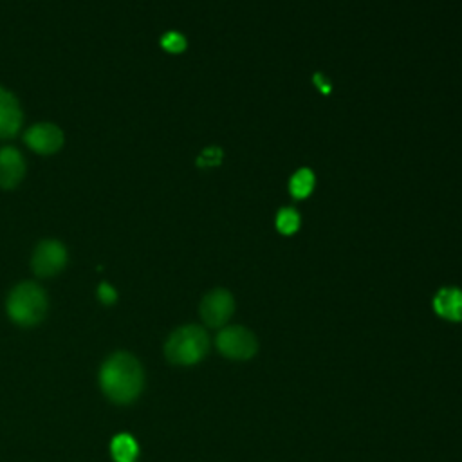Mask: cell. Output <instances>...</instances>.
I'll use <instances>...</instances> for the list:
<instances>
[{
    "label": "cell",
    "mask_w": 462,
    "mask_h": 462,
    "mask_svg": "<svg viewBox=\"0 0 462 462\" xmlns=\"http://www.w3.org/2000/svg\"><path fill=\"white\" fill-rule=\"evenodd\" d=\"M144 384V372L137 357L128 352L112 354L99 370L103 393L117 404L134 402Z\"/></svg>",
    "instance_id": "6da1fadb"
},
{
    "label": "cell",
    "mask_w": 462,
    "mask_h": 462,
    "mask_svg": "<svg viewBox=\"0 0 462 462\" xmlns=\"http://www.w3.org/2000/svg\"><path fill=\"white\" fill-rule=\"evenodd\" d=\"M5 309L14 323L22 327H32L45 316L47 294L38 283L22 282L9 292Z\"/></svg>",
    "instance_id": "7a4b0ae2"
},
{
    "label": "cell",
    "mask_w": 462,
    "mask_h": 462,
    "mask_svg": "<svg viewBox=\"0 0 462 462\" xmlns=\"http://www.w3.org/2000/svg\"><path fill=\"white\" fill-rule=\"evenodd\" d=\"M209 348V337L199 325H184L173 330L164 343V356L173 365H195Z\"/></svg>",
    "instance_id": "3957f363"
},
{
    "label": "cell",
    "mask_w": 462,
    "mask_h": 462,
    "mask_svg": "<svg viewBox=\"0 0 462 462\" xmlns=\"http://www.w3.org/2000/svg\"><path fill=\"white\" fill-rule=\"evenodd\" d=\"M217 348L229 359L245 361L253 357L258 350V341L254 334L240 325L226 327L217 334Z\"/></svg>",
    "instance_id": "277c9868"
},
{
    "label": "cell",
    "mask_w": 462,
    "mask_h": 462,
    "mask_svg": "<svg viewBox=\"0 0 462 462\" xmlns=\"http://www.w3.org/2000/svg\"><path fill=\"white\" fill-rule=\"evenodd\" d=\"M65 265H67V249L61 242L47 238L36 245L31 258V267L36 276H42V278L54 276L60 271H63Z\"/></svg>",
    "instance_id": "5b68a950"
},
{
    "label": "cell",
    "mask_w": 462,
    "mask_h": 462,
    "mask_svg": "<svg viewBox=\"0 0 462 462\" xmlns=\"http://www.w3.org/2000/svg\"><path fill=\"white\" fill-rule=\"evenodd\" d=\"M199 310L208 327H222L235 312V300L229 291L215 289L202 298Z\"/></svg>",
    "instance_id": "8992f818"
},
{
    "label": "cell",
    "mask_w": 462,
    "mask_h": 462,
    "mask_svg": "<svg viewBox=\"0 0 462 462\" xmlns=\"http://www.w3.org/2000/svg\"><path fill=\"white\" fill-rule=\"evenodd\" d=\"M23 141L32 152L51 155L63 146V132L52 123H36L25 132Z\"/></svg>",
    "instance_id": "52a82bcc"
},
{
    "label": "cell",
    "mask_w": 462,
    "mask_h": 462,
    "mask_svg": "<svg viewBox=\"0 0 462 462\" xmlns=\"http://www.w3.org/2000/svg\"><path fill=\"white\" fill-rule=\"evenodd\" d=\"M25 175V159L14 146L0 148V188H16Z\"/></svg>",
    "instance_id": "ba28073f"
},
{
    "label": "cell",
    "mask_w": 462,
    "mask_h": 462,
    "mask_svg": "<svg viewBox=\"0 0 462 462\" xmlns=\"http://www.w3.org/2000/svg\"><path fill=\"white\" fill-rule=\"evenodd\" d=\"M23 114L13 92L0 87V139H11L18 134Z\"/></svg>",
    "instance_id": "9c48e42d"
},
{
    "label": "cell",
    "mask_w": 462,
    "mask_h": 462,
    "mask_svg": "<svg viewBox=\"0 0 462 462\" xmlns=\"http://www.w3.org/2000/svg\"><path fill=\"white\" fill-rule=\"evenodd\" d=\"M433 310L448 321H462V291L444 287L433 298Z\"/></svg>",
    "instance_id": "30bf717a"
},
{
    "label": "cell",
    "mask_w": 462,
    "mask_h": 462,
    "mask_svg": "<svg viewBox=\"0 0 462 462\" xmlns=\"http://www.w3.org/2000/svg\"><path fill=\"white\" fill-rule=\"evenodd\" d=\"M110 453L116 462H135L139 455V446L132 435L119 433L110 442Z\"/></svg>",
    "instance_id": "8fae6325"
},
{
    "label": "cell",
    "mask_w": 462,
    "mask_h": 462,
    "mask_svg": "<svg viewBox=\"0 0 462 462\" xmlns=\"http://www.w3.org/2000/svg\"><path fill=\"white\" fill-rule=\"evenodd\" d=\"M314 188V173L309 168L298 170L289 180V191L294 199H305Z\"/></svg>",
    "instance_id": "7c38bea8"
},
{
    "label": "cell",
    "mask_w": 462,
    "mask_h": 462,
    "mask_svg": "<svg viewBox=\"0 0 462 462\" xmlns=\"http://www.w3.org/2000/svg\"><path fill=\"white\" fill-rule=\"evenodd\" d=\"M300 227V215L292 208H283L276 215V229L283 235H292Z\"/></svg>",
    "instance_id": "4fadbf2b"
},
{
    "label": "cell",
    "mask_w": 462,
    "mask_h": 462,
    "mask_svg": "<svg viewBox=\"0 0 462 462\" xmlns=\"http://www.w3.org/2000/svg\"><path fill=\"white\" fill-rule=\"evenodd\" d=\"M161 45H162V49L164 51H168V52H182L184 49H186V38L180 34V32H177V31H170V32H166V34H162V38H161Z\"/></svg>",
    "instance_id": "5bb4252c"
},
{
    "label": "cell",
    "mask_w": 462,
    "mask_h": 462,
    "mask_svg": "<svg viewBox=\"0 0 462 462\" xmlns=\"http://www.w3.org/2000/svg\"><path fill=\"white\" fill-rule=\"evenodd\" d=\"M222 157H224V152L218 148V146H209V148H204L200 152V155L197 157V164L200 168H208V166H218L222 162Z\"/></svg>",
    "instance_id": "9a60e30c"
},
{
    "label": "cell",
    "mask_w": 462,
    "mask_h": 462,
    "mask_svg": "<svg viewBox=\"0 0 462 462\" xmlns=\"http://www.w3.org/2000/svg\"><path fill=\"white\" fill-rule=\"evenodd\" d=\"M97 298H99L101 303L112 305V303L117 300V292H116V289H114L110 283L103 282V283H99V287H97Z\"/></svg>",
    "instance_id": "2e32d148"
}]
</instances>
